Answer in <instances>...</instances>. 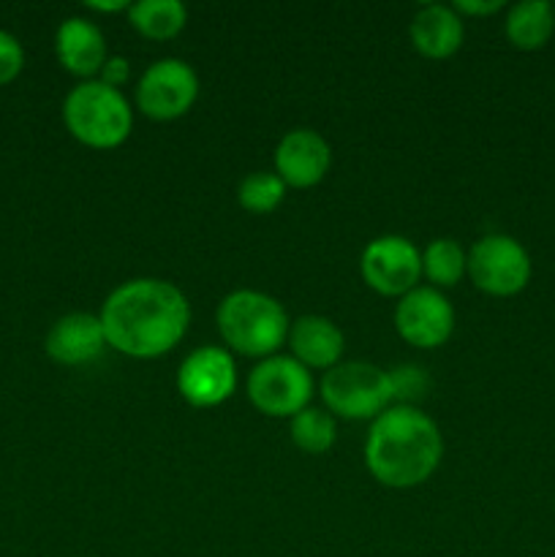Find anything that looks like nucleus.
I'll use <instances>...</instances> for the list:
<instances>
[{
  "instance_id": "1",
  "label": "nucleus",
  "mask_w": 555,
  "mask_h": 557,
  "mask_svg": "<svg viewBox=\"0 0 555 557\" xmlns=\"http://www.w3.org/2000/svg\"><path fill=\"white\" fill-rule=\"evenodd\" d=\"M98 319L109 348L131 359H158L185 337L190 305L174 283L134 277L103 299Z\"/></svg>"
},
{
  "instance_id": "2",
  "label": "nucleus",
  "mask_w": 555,
  "mask_h": 557,
  "mask_svg": "<svg viewBox=\"0 0 555 557\" xmlns=\"http://www.w3.org/2000/svg\"><path fill=\"white\" fill-rule=\"evenodd\" d=\"M444 438L433 419L417 406H390L373 419L365 438L370 476L392 490H411L428 482L441 466Z\"/></svg>"
},
{
  "instance_id": "3",
  "label": "nucleus",
  "mask_w": 555,
  "mask_h": 557,
  "mask_svg": "<svg viewBox=\"0 0 555 557\" xmlns=\"http://www.w3.org/2000/svg\"><path fill=\"white\" fill-rule=\"evenodd\" d=\"M218 332L226 348L254 359L275 357L288 337L286 310L275 297L254 288H237L218 305Z\"/></svg>"
},
{
  "instance_id": "4",
  "label": "nucleus",
  "mask_w": 555,
  "mask_h": 557,
  "mask_svg": "<svg viewBox=\"0 0 555 557\" xmlns=\"http://www.w3.org/2000/svg\"><path fill=\"white\" fill-rule=\"evenodd\" d=\"M63 123L76 141L92 150H114L134 128L128 98L98 79L79 82L63 101Z\"/></svg>"
},
{
  "instance_id": "5",
  "label": "nucleus",
  "mask_w": 555,
  "mask_h": 557,
  "mask_svg": "<svg viewBox=\"0 0 555 557\" xmlns=\"http://www.w3.org/2000/svg\"><path fill=\"white\" fill-rule=\"evenodd\" d=\"M321 400L332 417L373 422L395 400L392 373L370 362H341L321 379Z\"/></svg>"
},
{
  "instance_id": "6",
  "label": "nucleus",
  "mask_w": 555,
  "mask_h": 557,
  "mask_svg": "<svg viewBox=\"0 0 555 557\" xmlns=\"http://www.w3.org/2000/svg\"><path fill=\"white\" fill-rule=\"evenodd\" d=\"M248 400L254 403L256 411L272 419H292L303 408H308L313 397V375L305 364H299L294 357H267L250 370Z\"/></svg>"
},
{
  "instance_id": "7",
  "label": "nucleus",
  "mask_w": 555,
  "mask_h": 557,
  "mask_svg": "<svg viewBox=\"0 0 555 557\" xmlns=\"http://www.w3.org/2000/svg\"><path fill=\"white\" fill-rule=\"evenodd\" d=\"M531 256L509 234H484L468 250V272L473 286L490 297H515L531 281Z\"/></svg>"
},
{
  "instance_id": "8",
  "label": "nucleus",
  "mask_w": 555,
  "mask_h": 557,
  "mask_svg": "<svg viewBox=\"0 0 555 557\" xmlns=\"http://www.w3.org/2000/svg\"><path fill=\"white\" fill-rule=\"evenodd\" d=\"M196 98H199V76L194 65L180 58L156 60L136 82V109L158 123L188 114Z\"/></svg>"
},
{
  "instance_id": "9",
  "label": "nucleus",
  "mask_w": 555,
  "mask_h": 557,
  "mask_svg": "<svg viewBox=\"0 0 555 557\" xmlns=\"http://www.w3.org/2000/svg\"><path fill=\"white\" fill-rule=\"evenodd\" d=\"M365 283L381 297H397L414 292L422 277V253L411 239L400 234H384L370 239L359 259Z\"/></svg>"
},
{
  "instance_id": "10",
  "label": "nucleus",
  "mask_w": 555,
  "mask_h": 557,
  "mask_svg": "<svg viewBox=\"0 0 555 557\" xmlns=\"http://www.w3.org/2000/svg\"><path fill=\"white\" fill-rule=\"evenodd\" d=\"M237 386V364L226 348L199 346L180 362L177 392L188 406L215 408L232 397Z\"/></svg>"
},
{
  "instance_id": "11",
  "label": "nucleus",
  "mask_w": 555,
  "mask_h": 557,
  "mask_svg": "<svg viewBox=\"0 0 555 557\" xmlns=\"http://www.w3.org/2000/svg\"><path fill=\"white\" fill-rule=\"evenodd\" d=\"M395 330L408 346L439 348L455 332V310L439 288L417 286L397 299Z\"/></svg>"
},
{
  "instance_id": "12",
  "label": "nucleus",
  "mask_w": 555,
  "mask_h": 557,
  "mask_svg": "<svg viewBox=\"0 0 555 557\" xmlns=\"http://www.w3.org/2000/svg\"><path fill=\"white\" fill-rule=\"evenodd\" d=\"M275 174L286 188H313L326 177L332 163V150L321 134L310 128H294L278 141Z\"/></svg>"
},
{
  "instance_id": "13",
  "label": "nucleus",
  "mask_w": 555,
  "mask_h": 557,
  "mask_svg": "<svg viewBox=\"0 0 555 557\" xmlns=\"http://www.w3.org/2000/svg\"><path fill=\"white\" fill-rule=\"evenodd\" d=\"M54 52L69 74L85 82L96 79L109 58L103 30L96 22L82 20V16H69L60 22L58 36H54Z\"/></svg>"
},
{
  "instance_id": "14",
  "label": "nucleus",
  "mask_w": 555,
  "mask_h": 557,
  "mask_svg": "<svg viewBox=\"0 0 555 557\" xmlns=\"http://www.w3.org/2000/svg\"><path fill=\"white\" fill-rule=\"evenodd\" d=\"M107 346L101 319L92 313H69L52 324L47 335V354L52 362L79 368L92 362Z\"/></svg>"
},
{
  "instance_id": "15",
  "label": "nucleus",
  "mask_w": 555,
  "mask_h": 557,
  "mask_svg": "<svg viewBox=\"0 0 555 557\" xmlns=\"http://www.w3.org/2000/svg\"><path fill=\"white\" fill-rule=\"evenodd\" d=\"M408 36L422 58L446 60L462 47L466 27H462V16L452 5L424 3L411 16Z\"/></svg>"
},
{
  "instance_id": "16",
  "label": "nucleus",
  "mask_w": 555,
  "mask_h": 557,
  "mask_svg": "<svg viewBox=\"0 0 555 557\" xmlns=\"http://www.w3.org/2000/svg\"><path fill=\"white\" fill-rule=\"evenodd\" d=\"M292 357L308 370H332L341 364L343 357V332L337 330L335 321L324 319V315H299L292 321L286 337Z\"/></svg>"
},
{
  "instance_id": "17",
  "label": "nucleus",
  "mask_w": 555,
  "mask_h": 557,
  "mask_svg": "<svg viewBox=\"0 0 555 557\" xmlns=\"http://www.w3.org/2000/svg\"><path fill=\"white\" fill-rule=\"evenodd\" d=\"M506 38L520 52H536L553 38L555 9L547 0H522L506 14Z\"/></svg>"
},
{
  "instance_id": "18",
  "label": "nucleus",
  "mask_w": 555,
  "mask_h": 557,
  "mask_svg": "<svg viewBox=\"0 0 555 557\" xmlns=\"http://www.w3.org/2000/svg\"><path fill=\"white\" fill-rule=\"evenodd\" d=\"M128 22L141 38L169 41L183 33L188 9L180 0H136L128 5Z\"/></svg>"
},
{
  "instance_id": "19",
  "label": "nucleus",
  "mask_w": 555,
  "mask_h": 557,
  "mask_svg": "<svg viewBox=\"0 0 555 557\" xmlns=\"http://www.w3.org/2000/svg\"><path fill=\"white\" fill-rule=\"evenodd\" d=\"M468 253L460 243L449 237H439L422 250V277L433 288H452L466 277Z\"/></svg>"
},
{
  "instance_id": "20",
  "label": "nucleus",
  "mask_w": 555,
  "mask_h": 557,
  "mask_svg": "<svg viewBox=\"0 0 555 557\" xmlns=\"http://www.w3.org/2000/svg\"><path fill=\"white\" fill-rule=\"evenodd\" d=\"M292 444L305 455H326L335 446L337 422L330 411L321 408H303L297 417L288 419Z\"/></svg>"
},
{
  "instance_id": "21",
  "label": "nucleus",
  "mask_w": 555,
  "mask_h": 557,
  "mask_svg": "<svg viewBox=\"0 0 555 557\" xmlns=\"http://www.w3.org/2000/svg\"><path fill=\"white\" fill-rule=\"evenodd\" d=\"M286 199V185L275 172H254L239 183L237 201L250 215H270Z\"/></svg>"
},
{
  "instance_id": "22",
  "label": "nucleus",
  "mask_w": 555,
  "mask_h": 557,
  "mask_svg": "<svg viewBox=\"0 0 555 557\" xmlns=\"http://www.w3.org/2000/svg\"><path fill=\"white\" fill-rule=\"evenodd\" d=\"M25 65V49L11 33L0 30V85H9Z\"/></svg>"
},
{
  "instance_id": "23",
  "label": "nucleus",
  "mask_w": 555,
  "mask_h": 557,
  "mask_svg": "<svg viewBox=\"0 0 555 557\" xmlns=\"http://www.w3.org/2000/svg\"><path fill=\"white\" fill-rule=\"evenodd\" d=\"M128 74H131L128 60L120 58V54H109L107 63H103V69H101V74H98V82H103V85L120 90V85H125Z\"/></svg>"
},
{
  "instance_id": "24",
  "label": "nucleus",
  "mask_w": 555,
  "mask_h": 557,
  "mask_svg": "<svg viewBox=\"0 0 555 557\" xmlns=\"http://www.w3.org/2000/svg\"><path fill=\"white\" fill-rule=\"evenodd\" d=\"M452 9L460 16H490L495 14V11L504 9V3H501V0H455Z\"/></svg>"
},
{
  "instance_id": "25",
  "label": "nucleus",
  "mask_w": 555,
  "mask_h": 557,
  "mask_svg": "<svg viewBox=\"0 0 555 557\" xmlns=\"http://www.w3.org/2000/svg\"><path fill=\"white\" fill-rule=\"evenodd\" d=\"M85 5L90 11H98V14H118V11H125V14H128L131 3H125V0H112V3H96V0H92V3H85Z\"/></svg>"
}]
</instances>
